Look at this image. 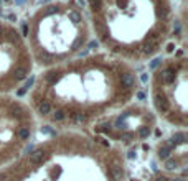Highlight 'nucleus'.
Here are the masks:
<instances>
[{"label":"nucleus","mask_w":188,"mask_h":181,"mask_svg":"<svg viewBox=\"0 0 188 181\" xmlns=\"http://www.w3.org/2000/svg\"><path fill=\"white\" fill-rule=\"evenodd\" d=\"M150 109L165 124L185 130L188 124V58L172 54L154 68L149 82Z\"/></svg>","instance_id":"5"},{"label":"nucleus","mask_w":188,"mask_h":181,"mask_svg":"<svg viewBox=\"0 0 188 181\" xmlns=\"http://www.w3.org/2000/svg\"><path fill=\"white\" fill-rule=\"evenodd\" d=\"M139 91L134 64L109 53H94L45 68L33 81L27 104L35 119L58 132H84L134 102Z\"/></svg>","instance_id":"1"},{"label":"nucleus","mask_w":188,"mask_h":181,"mask_svg":"<svg viewBox=\"0 0 188 181\" xmlns=\"http://www.w3.org/2000/svg\"><path fill=\"white\" fill-rule=\"evenodd\" d=\"M86 15L106 53L130 64L160 54L175 22L170 0H88Z\"/></svg>","instance_id":"3"},{"label":"nucleus","mask_w":188,"mask_h":181,"mask_svg":"<svg viewBox=\"0 0 188 181\" xmlns=\"http://www.w3.org/2000/svg\"><path fill=\"white\" fill-rule=\"evenodd\" d=\"M36 119L30 106L13 96L0 94V168L18 158L31 145Z\"/></svg>","instance_id":"7"},{"label":"nucleus","mask_w":188,"mask_h":181,"mask_svg":"<svg viewBox=\"0 0 188 181\" xmlns=\"http://www.w3.org/2000/svg\"><path fill=\"white\" fill-rule=\"evenodd\" d=\"M91 35L88 15L76 0H53L28 17L25 41L35 66L45 69L78 58Z\"/></svg>","instance_id":"4"},{"label":"nucleus","mask_w":188,"mask_h":181,"mask_svg":"<svg viewBox=\"0 0 188 181\" xmlns=\"http://www.w3.org/2000/svg\"><path fill=\"white\" fill-rule=\"evenodd\" d=\"M157 117L144 104L129 102L92 125L94 135L112 147H132L147 142L157 130Z\"/></svg>","instance_id":"6"},{"label":"nucleus","mask_w":188,"mask_h":181,"mask_svg":"<svg viewBox=\"0 0 188 181\" xmlns=\"http://www.w3.org/2000/svg\"><path fill=\"white\" fill-rule=\"evenodd\" d=\"M186 135L185 130L162 140L157 147V158L160 168L170 173L183 171L186 166Z\"/></svg>","instance_id":"9"},{"label":"nucleus","mask_w":188,"mask_h":181,"mask_svg":"<svg viewBox=\"0 0 188 181\" xmlns=\"http://www.w3.org/2000/svg\"><path fill=\"white\" fill-rule=\"evenodd\" d=\"M33 69L25 36L13 23L0 20V94L12 96L30 79Z\"/></svg>","instance_id":"8"},{"label":"nucleus","mask_w":188,"mask_h":181,"mask_svg":"<svg viewBox=\"0 0 188 181\" xmlns=\"http://www.w3.org/2000/svg\"><path fill=\"white\" fill-rule=\"evenodd\" d=\"M0 181H129L122 148L88 132H58L0 168Z\"/></svg>","instance_id":"2"}]
</instances>
